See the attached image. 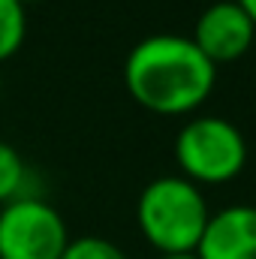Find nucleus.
Masks as SVG:
<instances>
[{"label": "nucleus", "instance_id": "obj_10", "mask_svg": "<svg viewBox=\"0 0 256 259\" xmlns=\"http://www.w3.org/2000/svg\"><path fill=\"white\" fill-rule=\"evenodd\" d=\"M238 3H241V9H244V12L256 21V0H238Z\"/></svg>", "mask_w": 256, "mask_h": 259}, {"label": "nucleus", "instance_id": "obj_11", "mask_svg": "<svg viewBox=\"0 0 256 259\" xmlns=\"http://www.w3.org/2000/svg\"><path fill=\"white\" fill-rule=\"evenodd\" d=\"M157 259H199V256H196V250H193V253H160Z\"/></svg>", "mask_w": 256, "mask_h": 259}, {"label": "nucleus", "instance_id": "obj_12", "mask_svg": "<svg viewBox=\"0 0 256 259\" xmlns=\"http://www.w3.org/2000/svg\"><path fill=\"white\" fill-rule=\"evenodd\" d=\"M18 3H33V0H18Z\"/></svg>", "mask_w": 256, "mask_h": 259}, {"label": "nucleus", "instance_id": "obj_6", "mask_svg": "<svg viewBox=\"0 0 256 259\" xmlns=\"http://www.w3.org/2000/svg\"><path fill=\"white\" fill-rule=\"evenodd\" d=\"M199 259H256V205H229L208 217Z\"/></svg>", "mask_w": 256, "mask_h": 259}, {"label": "nucleus", "instance_id": "obj_9", "mask_svg": "<svg viewBox=\"0 0 256 259\" xmlns=\"http://www.w3.org/2000/svg\"><path fill=\"white\" fill-rule=\"evenodd\" d=\"M61 259H127V253L112 244L109 238H100V235H81L75 241H69Z\"/></svg>", "mask_w": 256, "mask_h": 259}, {"label": "nucleus", "instance_id": "obj_13", "mask_svg": "<svg viewBox=\"0 0 256 259\" xmlns=\"http://www.w3.org/2000/svg\"><path fill=\"white\" fill-rule=\"evenodd\" d=\"M0 97H3V81H0Z\"/></svg>", "mask_w": 256, "mask_h": 259}, {"label": "nucleus", "instance_id": "obj_7", "mask_svg": "<svg viewBox=\"0 0 256 259\" xmlns=\"http://www.w3.org/2000/svg\"><path fill=\"white\" fill-rule=\"evenodd\" d=\"M27 33V9L18 0H0V61L12 58Z\"/></svg>", "mask_w": 256, "mask_h": 259}, {"label": "nucleus", "instance_id": "obj_1", "mask_svg": "<svg viewBox=\"0 0 256 259\" xmlns=\"http://www.w3.org/2000/svg\"><path fill=\"white\" fill-rule=\"evenodd\" d=\"M124 81L142 109L187 115L214 91L217 66L184 33H151L124 58Z\"/></svg>", "mask_w": 256, "mask_h": 259}, {"label": "nucleus", "instance_id": "obj_8", "mask_svg": "<svg viewBox=\"0 0 256 259\" xmlns=\"http://www.w3.org/2000/svg\"><path fill=\"white\" fill-rule=\"evenodd\" d=\"M24 160L21 154L9 145V142H0V205L18 199V190L24 184Z\"/></svg>", "mask_w": 256, "mask_h": 259}, {"label": "nucleus", "instance_id": "obj_5", "mask_svg": "<svg viewBox=\"0 0 256 259\" xmlns=\"http://www.w3.org/2000/svg\"><path fill=\"white\" fill-rule=\"evenodd\" d=\"M190 39L214 66L232 64L247 55L256 39V21L241 9L238 0H217L202 9Z\"/></svg>", "mask_w": 256, "mask_h": 259}, {"label": "nucleus", "instance_id": "obj_4", "mask_svg": "<svg viewBox=\"0 0 256 259\" xmlns=\"http://www.w3.org/2000/svg\"><path fill=\"white\" fill-rule=\"evenodd\" d=\"M58 208L36 196L0 205V259H61L69 244Z\"/></svg>", "mask_w": 256, "mask_h": 259}, {"label": "nucleus", "instance_id": "obj_3", "mask_svg": "<svg viewBox=\"0 0 256 259\" xmlns=\"http://www.w3.org/2000/svg\"><path fill=\"white\" fill-rule=\"evenodd\" d=\"M175 160L181 166V175L193 184H223L244 169L247 142L232 121L199 115L178 130Z\"/></svg>", "mask_w": 256, "mask_h": 259}, {"label": "nucleus", "instance_id": "obj_2", "mask_svg": "<svg viewBox=\"0 0 256 259\" xmlns=\"http://www.w3.org/2000/svg\"><path fill=\"white\" fill-rule=\"evenodd\" d=\"M208 217L199 184L184 175H160L148 181L136 202V223L160 253H193Z\"/></svg>", "mask_w": 256, "mask_h": 259}]
</instances>
